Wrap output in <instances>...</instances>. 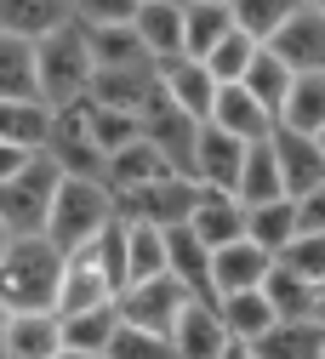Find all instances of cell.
<instances>
[{
	"instance_id": "d4e9b609",
	"label": "cell",
	"mask_w": 325,
	"mask_h": 359,
	"mask_svg": "<svg viewBox=\"0 0 325 359\" xmlns=\"http://www.w3.org/2000/svg\"><path fill=\"white\" fill-rule=\"evenodd\" d=\"M263 302L274 320H325V285H308V280L286 274V268H268Z\"/></svg>"
},
{
	"instance_id": "836d02e7",
	"label": "cell",
	"mask_w": 325,
	"mask_h": 359,
	"mask_svg": "<svg viewBox=\"0 0 325 359\" xmlns=\"http://www.w3.org/2000/svg\"><path fill=\"white\" fill-rule=\"evenodd\" d=\"M46 126H52V109H40V103H0V143H6V149L40 154Z\"/></svg>"
},
{
	"instance_id": "7a4b0ae2",
	"label": "cell",
	"mask_w": 325,
	"mask_h": 359,
	"mask_svg": "<svg viewBox=\"0 0 325 359\" xmlns=\"http://www.w3.org/2000/svg\"><path fill=\"white\" fill-rule=\"evenodd\" d=\"M58 274H63V257L40 234L34 240H12L6 257H0V308L6 313H52Z\"/></svg>"
},
{
	"instance_id": "8fae6325",
	"label": "cell",
	"mask_w": 325,
	"mask_h": 359,
	"mask_svg": "<svg viewBox=\"0 0 325 359\" xmlns=\"http://www.w3.org/2000/svg\"><path fill=\"white\" fill-rule=\"evenodd\" d=\"M194 183L189 177H160V183H149V189H137L131 200H120L114 205V217H126V222H149V229H177V222H189V211H194Z\"/></svg>"
},
{
	"instance_id": "ee69618b",
	"label": "cell",
	"mask_w": 325,
	"mask_h": 359,
	"mask_svg": "<svg viewBox=\"0 0 325 359\" xmlns=\"http://www.w3.org/2000/svg\"><path fill=\"white\" fill-rule=\"evenodd\" d=\"M52 359H98V353H69V348H58Z\"/></svg>"
},
{
	"instance_id": "9c48e42d",
	"label": "cell",
	"mask_w": 325,
	"mask_h": 359,
	"mask_svg": "<svg viewBox=\"0 0 325 359\" xmlns=\"http://www.w3.org/2000/svg\"><path fill=\"white\" fill-rule=\"evenodd\" d=\"M268 154H274V171H280V194L286 200H303V194L325 189V143L274 126L268 131Z\"/></svg>"
},
{
	"instance_id": "2e32d148",
	"label": "cell",
	"mask_w": 325,
	"mask_h": 359,
	"mask_svg": "<svg viewBox=\"0 0 325 359\" xmlns=\"http://www.w3.org/2000/svg\"><path fill=\"white\" fill-rule=\"evenodd\" d=\"M154 86H160V97L183 114V120H194V126H206V114H211V97H217V80L200 69V63H189V57H177V63H166V69H154Z\"/></svg>"
},
{
	"instance_id": "e0dca14e",
	"label": "cell",
	"mask_w": 325,
	"mask_h": 359,
	"mask_svg": "<svg viewBox=\"0 0 325 359\" xmlns=\"http://www.w3.org/2000/svg\"><path fill=\"white\" fill-rule=\"evenodd\" d=\"M160 177H171V165H166L143 137H137V143H126L120 154H109V160H103V177H98V183H103V189H109V200L120 205V200H131L137 189L160 183Z\"/></svg>"
},
{
	"instance_id": "4dcf8cb0",
	"label": "cell",
	"mask_w": 325,
	"mask_h": 359,
	"mask_svg": "<svg viewBox=\"0 0 325 359\" xmlns=\"http://www.w3.org/2000/svg\"><path fill=\"white\" fill-rule=\"evenodd\" d=\"M246 240H251L263 257H280V251L297 240L291 200H268V205H251V211H246Z\"/></svg>"
},
{
	"instance_id": "cb8c5ba5",
	"label": "cell",
	"mask_w": 325,
	"mask_h": 359,
	"mask_svg": "<svg viewBox=\"0 0 325 359\" xmlns=\"http://www.w3.org/2000/svg\"><path fill=\"white\" fill-rule=\"evenodd\" d=\"M58 348V313H6L0 325V359H52Z\"/></svg>"
},
{
	"instance_id": "ac0fdd59",
	"label": "cell",
	"mask_w": 325,
	"mask_h": 359,
	"mask_svg": "<svg viewBox=\"0 0 325 359\" xmlns=\"http://www.w3.org/2000/svg\"><path fill=\"white\" fill-rule=\"evenodd\" d=\"M160 245H166V280L177 291H189L194 302H211V280H206V268H211V251L183 229H160Z\"/></svg>"
},
{
	"instance_id": "ab89813d",
	"label": "cell",
	"mask_w": 325,
	"mask_h": 359,
	"mask_svg": "<svg viewBox=\"0 0 325 359\" xmlns=\"http://www.w3.org/2000/svg\"><path fill=\"white\" fill-rule=\"evenodd\" d=\"M103 359H171V348H166L160 337H143V331H126V325L114 320V337H109Z\"/></svg>"
},
{
	"instance_id": "d590c367",
	"label": "cell",
	"mask_w": 325,
	"mask_h": 359,
	"mask_svg": "<svg viewBox=\"0 0 325 359\" xmlns=\"http://www.w3.org/2000/svg\"><path fill=\"white\" fill-rule=\"evenodd\" d=\"M109 337H114V308H98V313H69V320H58V342H63L69 353H98V359H103Z\"/></svg>"
},
{
	"instance_id": "d6a6232c",
	"label": "cell",
	"mask_w": 325,
	"mask_h": 359,
	"mask_svg": "<svg viewBox=\"0 0 325 359\" xmlns=\"http://www.w3.org/2000/svg\"><path fill=\"white\" fill-rule=\"evenodd\" d=\"M240 92H246V97L274 120V114H280V103H286V92H291V74L274 63L268 52H257V57H251V69L240 74Z\"/></svg>"
},
{
	"instance_id": "e575fe53",
	"label": "cell",
	"mask_w": 325,
	"mask_h": 359,
	"mask_svg": "<svg viewBox=\"0 0 325 359\" xmlns=\"http://www.w3.org/2000/svg\"><path fill=\"white\" fill-rule=\"evenodd\" d=\"M286 12H291V0H228V23H234L251 46H268L274 29L286 23Z\"/></svg>"
},
{
	"instance_id": "484cf974",
	"label": "cell",
	"mask_w": 325,
	"mask_h": 359,
	"mask_svg": "<svg viewBox=\"0 0 325 359\" xmlns=\"http://www.w3.org/2000/svg\"><path fill=\"white\" fill-rule=\"evenodd\" d=\"M120 268H126V285L166 280V245H160V229H149V222H126V217H120ZM126 285H120V291H126Z\"/></svg>"
},
{
	"instance_id": "bcb514c9",
	"label": "cell",
	"mask_w": 325,
	"mask_h": 359,
	"mask_svg": "<svg viewBox=\"0 0 325 359\" xmlns=\"http://www.w3.org/2000/svg\"><path fill=\"white\" fill-rule=\"evenodd\" d=\"M0 325H6V308H0Z\"/></svg>"
},
{
	"instance_id": "b9f144b4",
	"label": "cell",
	"mask_w": 325,
	"mask_h": 359,
	"mask_svg": "<svg viewBox=\"0 0 325 359\" xmlns=\"http://www.w3.org/2000/svg\"><path fill=\"white\" fill-rule=\"evenodd\" d=\"M34 165V154L29 149H6V143H0V183H12V177L18 171H29Z\"/></svg>"
},
{
	"instance_id": "74e56055",
	"label": "cell",
	"mask_w": 325,
	"mask_h": 359,
	"mask_svg": "<svg viewBox=\"0 0 325 359\" xmlns=\"http://www.w3.org/2000/svg\"><path fill=\"white\" fill-rule=\"evenodd\" d=\"M274 268H286V274H297L308 285H325V234H297L280 257H274Z\"/></svg>"
},
{
	"instance_id": "d6986e66",
	"label": "cell",
	"mask_w": 325,
	"mask_h": 359,
	"mask_svg": "<svg viewBox=\"0 0 325 359\" xmlns=\"http://www.w3.org/2000/svg\"><path fill=\"white\" fill-rule=\"evenodd\" d=\"M206 126H217L223 137H234L240 149H251V143H263L268 131H274V120L240 92V86H217V97H211V114H206Z\"/></svg>"
},
{
	"instance_id": "9a60e30c",
	"label": "cell",
	"mask_w": 325,
	"mask_h": 359,
	"mask_svg": "<svg viewBox=\"0 0 325 359\" xmlns=\"http://www.w3.org/2000/svg\"><path fill=\"white\" fill-rule=\"evenodd\" d=\"M149 92H154V69H149V63H143V69H91L80 103L109 109V114H131V120H137V109L149 103Z\"/></svg>"
},
{
	"instance_id": "f6af8a7d",
	"label": "cell",
	"mask_w": 325,
	"mask_h": 359,
	"mask_svg": "<svg viewBox=\"0 0 325 359\" xmlns=\"http://www.w3.org/2000/svg\"><path fill=\"white\" fill-rule=\"evenodd\" d=\"M6 245H12V240H6V229H0V257H6Z\"/></svg>"
},
{
	"instance_id": "44dd1931",
	"label": "cell",
	"mask_w": 325,
	"mask_h": 359,
	"mask_svg": "<svg viewBox=\"0 0 325 359\" xmlns=\"http://www.w3.org/2000/svg\"><path fill=\"white\" fill-rule=\"evenodd\" d=\"M166 348H171V359H217V353L228 348V337H223V325H217V308H211V302H189V308L177 313Z\"/></svg>"
},
{
	"instance_id": "8d00e7d4",
	"label": "cell",
	"mask_w": 325,
	"mask_h": 359,
	"mask_svg": "<svg viewBox=\"0 0 325 359\" xmlns=\"http://www.w3.org/2000/svg\"><path fill=\"white\" fill-rule=\"evenodd\" d=\"M257 52H263V46H251V40H246L240 29H228V34L217 40V46L200 57V69H206L217 86H240V74L251 69V57H257Z\"/></svg>"
},
{
	"instance_id": "603a6c76",
	"label": "cell",
	"mask_w": 325,
	"mask_h": 359,
	"mask_svg": "<svg viewBox=\"0 0 325 359\" xmlns=\"http://www.w3.org/2000/svg\"><path fill=\"white\" fill-rule=\"evenodd\" d=\"M274 126L325 143V74H291V92H286L280 114H274Z\"/></svg>"
},
{
	"instance_id": "6da1fadb",
	"label": "cell",
	"mask_w": 325,
	"mask_h": 359,
	"mask_svg": "<svg viewBox=\"0 0 325 359\" xmlns=\"http://www.w3.org/2000/svg\"><path fill=\"white\" fill-rule=\"evenodd\" d=\"M109 222H114V200H109L103 183H91V177H58L40 240L58 257H74V251H86L91 240H98Z\"/></svg>"
},
{
	"instance_id": "83f0119b",
	"label": "cell",
	"mask_w": 325,
	"mask_h": 359,
	"mask_svg": "<svg viewBox=\"0 0 325 359\" xmlns=\"http://www.w3.org/2000/svg\"><path fill=\"white\" fill-rule=\"evenodd\" d=\"M63 23H69V6H52V0H0V34L23 40V46L46 40Z\"/></svg>"
},
{
	"instance_id": "7c38bea8",
	"label": "cell",
	"mask_w": 325,
	"mask_h": 359,
	"mask_svg": "<svg viewBox=\"0 0 325 359\" xmlns=\"http://www.w3.org/2000/svg\"><path fill=\"white\" fill-rule=\"evenodd\" d=\"M131 34L143 46L149 69H166L183 57V0H137L131 6Z\"/></svg>"
},
{
	"instance_id": "277c9868",
	"label": "cell",
	"mask_w": 325,
	"mask_h": 359,
	"mask_svg": "<svg viewBox=\"0 0 325 359\" xmlns=\"http://www.w3.org/2000/svg\"><path fill=\"white\" fill-rule=\"evenodd\" d=\"M52 189H58V171L46 154H34V165L18 171L12 183H0V229H6V240H34L46 229Z\"/></svg>"
},
{
	"instance_id": "f35d334b",
	"label": "cell",
	"mask_w": 325,
	"mask_h": 359,
	"mask_svg": "<svg viewBox=\"0 0 325 359\" xmlns=\"http://www.w3.org/2000/svg\"><path fill=\"white\" fill-rule=\"evenodd\" d=\"M80 109H86V131H91V143H98L103 160L120 154L126 143H137V120L131 114H109V109H91V103H80Z\"/></svg>"
},
{
	"instance_id": "52a82bcc",
	"label": "cell",
	"mask_w": 325,
	"mask_h": 359,
	"mask_svg": "<svg viewBox=\"0 0 325 359\" xmlns=\"http://www.w3.org/2000/svg\"><path fill=\"white\" fill-rule=\"evenodd\" d=\"M40 154L52 160L58 177H91V183L103 177V154H98V143H91V131H86V109L80 103L74 109H52Z\"/></svg>"
},
{
	"instance_id": "1f68e13d",
	"label": "cell",
	"mask_w": 325,
	"mask_h": 359,
	"mask_svg": "<svg viewBox=\"0 0 325 359\" xmlns=\"http://www.w3.org/2000/svg\"><path fill=\"white\" fill-rule=\"evenodd\" d=\"M0 103H40L34 97V52L0 34Z\"/></svg>"
},
{
	"instance_id": "8992f818",
	"label": "cell",
	"mask_w": 325,
	"mask_h": 359,
	"mask_svg": "<svg viewBox=\"0 0 325 359\" xmlns=\"http://www.w3.org/2000/svg\"><path fill=\"white\" fill-rule=\"evenodd\" d=\"M194 297L189 291H177L171 280H143V285H126L120 297H114V320L126 325V331H143V337H171V325H177V313L189 308Z\"/></svg>"
},
{
	"instance_id": "4fadbf2b",
	"label": "cell",
	"mask_w": 325,
	"mask_h": 359,
	"mask_svg": "<svg viewBox=\"0 0 325 359\" xmlns=\"http://www.w3.org/2000/svg\"><path fill=\"white\" fill-rule=\"evenodd\" d=\"M240 160H246V149L234 137H223L217 126H200L194 131V149H189V183L206 189V194H228V200H234Z\"/></svg>"
},
{
	"instance_id": "4316f807",
	"label": "cell",
	"mask_w": 325,
	"mask_h": 359,
	"mask_svg": "<svg viewBox=\"0 0 325 359\" xmlns=\"http://www.w3.org/2000/svg\"><path fill=\"white\" fill-rule=\"evenodd\" d=\"M217 308V325H223V337L234 342V348H251L268 325H274V313H268V302H263V291H240V297H217L211 302Z\"/></svg>"
},
{
	"instance_id": "60d3db41",
	"label": "cell",
	"mask_w": 325,
	"mask_h": 359,
	"mask_svg": "<svg viewBox=\"0 0 325 359\" xmlns=\"http://www.w3.org/2000/svg\"><path fill=\"white\" fill-rule=\"evenodd\" d=\"M291 222H297V234H325V189L291 200Z\"/></svg>"
},
{
	"instance_id": "7bdbcfd3",
	"label": "cell",
	"mask_w": 325,
	"mask_h": 359,
	"mask_svg": "<svg viewBox=\"0 0 325 359\" xmlns=\"http://www.w3.org/2000/svg\"><path fill=\"white\" fill-rule=\"evenodd\" d=\"M217 359H251V353H246V348H234V342H228V348H223Z\"/></svg>"
},
{
	"instance_id": "5bb4252c",
	"label": "cell",
	"mask_w": 325,
	"mask_h": 359,
	"mask_svg": "<svg viewBox=\"0 0 325 359\" xmlns=\"http://www.w3.org/2000/svg\"><path fill=\"white\" fill-rule=\"evenodd\" d=\"M268 268H274V257H263L251 240H234V245L211 251V268H206V280H211V302H217V297H240V291H263Z\"/></svg>"
},
{
	"instance_id": "f1b7e54d",
	"label": "cell",
	"mask_w": 325,
	"mask_h": 359,
	"mask_svg": "<svg viewBox=\"0 0 325 359\" xmlns=\"http://www.w3.org/2000/svg\"><path fill=\"white\" fill-rule=\"evenodd\" d=\"M228 29H234L228 23V0H189V6H183V57L200 63Z\"/></svg>"
},
{
	"instance_id": "5b68a950",
	"label": "cell",
	"mask_w": 325,
	"mask_h": 359,
	"mask_svg": "<svg viewBox=\"0 0 325 359\" xmlns=\"http://www.w3.org/2000/svg\"><path fill=\"white\" fill-rule=\"evenodd\" d=\"M286 74H325V6L314 0H291L286 23L274 29V40L263 46Z\"/></svg>"
},
{
	"instance_id": "ffe728a7",
	"label": "cell",
	"mask_w": 325,
	"mask_h": 359,
	"mask_svg": "<svg viewBox=\"0 0 325 359\" xmlns=\"http://www.w3.org/2000/svg\"><path fill=\"white\" fill-rule=\"evenodd\" d=\"M206 251H223V245H234V240H246V211L228 200V194H194V211H189V222H183Z\"/></svg>"
},
{
	"instance_id": "f546056e",
	"label": "cell",
	"mask_w": 325,
	"mask_h": 359,
	"mask_svg": "<svg viewBox=\"0 0 325 359\" xmlns=\"http://www.w3.org/2000/svg\"><path fill=\"white\" fill-rule=\"evenodd\" d=\"M268 200H286L280 194V171H274V154H268V137L246 149L240 160V177H234V205L251 211V205H268Z\"/></svg>"
},
{
	"instance_id": "ba28073f",
	"label": "cell",
	"mask_w": 325,
	"mask_h": 359,
	"mask_svg": "<svg viewBox=\"0 0 325 359\" xmlns=\"http://www.w3.org/2000/svg\"><path fill=\"white\" fill-rule=\"evenodd\" d=\"M194 120H183L166 97H160V86H154V92H149V103L143 109H137V137H143L177 177H189V149H194Z\"/></svg>"
},
{
	"instance_id": "30bf717a",
	"label": "cell",
	"mask_w": 325,
	"mask_h": 359,
	"mask_svg": "<svg viewBox=\"0 0 325 359\" xmlns=\"http://www.w3.org/2000/svg\"><path fill=\"white\" fill-rule=\"evenodd\" d=\"M114 285H109V274L98 268V257H91V245L86 251H74V257H63V274H58V297H52V313L58 320H69V313H98V308H114Z\"/></svg>"
},
{
	"instance_id": "7402d4cb",
	"label": "cell",
	"mask_w": 325,
	"mask_h": 359,
	"mask_svg": "<svg viewBox=\"0 0 325 359\" xmlns=\"http://www.w3.org/2000/svg\"><path fill=\"white\" fill-rule=\"evenodd\" d=\"M246 353L251 359H325V320H274Z\"/></svg>"
},
{
	"instance_id": "3957f363",
	"label": "cell",
	"mask_w": 325,
	"mask_h": 359,
	"mask_svg": "<svg viewBox=\"0 0 325 359\" xmlns=\"http://www.w3.org/2000/svg\"><path fill=\"white\" fill-rule=\"evenodd\" d=\"M34 97L40 109H74L86 97V80H91V57H86V40L74 23L52 29L46 40H34Z\"/></svg>"
}]
</instances>
